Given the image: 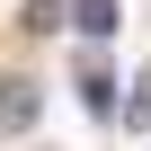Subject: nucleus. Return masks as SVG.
Masks as SVG:
<instances>
[{"label": "nucleus", "instance_id": "nucleus-1", "mask_svg": "<svg viewBox=\"0 0 151 151\" xmlns=\"http://www.w3.org/2000/svg\"><path fill=\"white\" fill-rule=\"evenodd\" d=\"M36 116H45V89H36V80H18V71H0V142H18Z\"/></svg>", "mask_w": 151, "mask_h": 151}, {"label": "nucleus", "instance_id": "nucleus-3", "mask_svg": "<svg viewBox=\"0 0 151 151\" xmlns=\"http://www.w3.org/2000/svg\"><path fill=\"white\" fill-rule=\"evenodd\" d=\"M18 27H27V36H45V27H71V0H27V9H18Z\"/></svg>", "mask_w": 151, "mask_h": 151}, {"label": "nucleus", "instance_id": "nucleus-2", "mask_svg": "<svg viewBox=\"0 0 151 151\" xmlns=\"http://www.w3.org/2000/svg\"><path fill=\"white\" fill-rule=\"evenodd\" d=\"M116 0H71V27H80V36H116Z\"/></svg>", "mask_w": 151, "mask_h": 151}]
</instances>
